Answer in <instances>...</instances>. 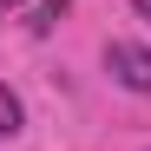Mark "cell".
Instances as JSON below:
<instances>
[{
    "label": "cell",
    "mask_w": 151,
    "mask_h": 151,
    "mask_svg": "<svg viewBox=\"0 0 151 151\" xmlns=\"http://www.w3.org/2000/svg\"><path fill=\"white\" fill-rule=\"evenodd\" d=\"M105 72H112L125 92H151V46H138V40H112V46H105Z\"/></svg>",
    "instance_id": "obj_1"
},
{
    "label": "cell",
    "mask_w": 151,
    "mask_h": 151,
    "mask_svg": "<svg viewBox=\"0 0 151 151\" xmlns=\"http://www.w3.org/2000/svg\"><path fill=\"white\" fill-rule=\"evenodd\" d=\"M20 125H27V105H20V92H13V86H0V138H13Z\"/></svg>",
    "instance_id": "obj_2"
},
{
    "label": "cell",
    "mask_w": 151,
    "mask_h": 151,
    "mask_svg": "<svg viewBox=\"0 0 151 151\" xmlns=\"http://www.w3.org/2000/svg\"><path fill=\"white\" fill-rule=\"evenodd\" d=\"M66 7H72V0H40V7H33V20H27V27H33V33H53Z\"/></svg>",
    "instance_id": "obj_3"
},
{
    "label": "cell",
    "mask_w": 151,
    "mask_h": 151,
    "mask_svg": "<svg viewBox=\"0 0 151 151\" xmlns=\"http://www.w3.org/2000/svg\"><path fill=\"white\" fill-rule=\"evenodd\" d=\"M132 13H138V20H145V27H151V0H132Z\"/></svg>",
    "instance_id": "obj_4"
},
{
    "label": "cell",
    "mask_w": 151,
    "mask_h": 151,
    "mask_svg": "<svg viewBox=\"0 0 151 151\" xmlns=\"http://www.w3.org/2000/svg\"><path fill=\"white\" fill-rule=\"evenodd\" d=\"M7 7H20V0H0V13H7Z\"/></svg>",
    "instance_id": "obj_5"
}]
</instances>
